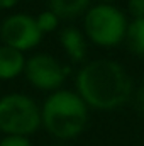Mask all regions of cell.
<instances>
[{"mask_svg":"<svg viewBox=\"0 0 144 146\" xmlns=\"http://www.w3.org/2000/svg\"><path fill=\"white\" fill-rule=\"evenodd\" d=\"M78 95L90 107L112 110L124 106L132 92V82L122 65L112 60H93L76 75Z\"/></svg>","mask_w":144,"mask_h":146,"instance_id":"obj_1","label":"cell"},{"mask_svg":"<svg viewBox=\"0 0 144 146\" xmlns=\"http://www.w3.org/2000/svg\"><path fill=\"white\" fill-rule=\"evenodd\" d=\"M41 122L54 138L71 139L85 129L88 122V106L75 92L56 90L42 106Z\"/></svg>","mask_w":144,"mask_h":146,"instance_id":"obj_2","label":"cell"},{"mask_svg":"<svg viewBox=\"0 0 144 146\" xmlns=\"http://www.w3.org/2000/svg\"><path fill=\"white\" fill-rule=\"evenodd\" d=\"M41 110L24 94H9L0 99V131L7 136H29L41 126Z\"/></svg>","mask_w":144,"mask_h":146,"instance_id":"obj_3","label":"cell"},{"mask_svg":"<svg viewBox=\"0 0 144 146\" xmlns=\"http://www.w3.org/2000/svg\"><path fill=\"white\" fill-rule=\"evenodd\" d=\"M85 33L92 42L98 46H115L119 44L127 31L126 15L114 5H95L85 15Z\"/></svg>","mask_w":144,"mask_h":146,"instance_id":"obj_4","label":"cell"},{"mask_svg":"<svg viewBox=\"0 0 144 146\" xmlns=\"http://www.w3.org/2000/svg\"><path fill=\"white\" fill-rule=\"evenodd\" d=\"M0 39L3 46L14 48L24 53L41 42L42 33L37 27L36 17H31L27 14H14L2 22Z\"/></svg>","mask_w":144,"mask_h":146,"instance_id":"obj_5","label":"cell"},{"mask_svg":"<svg viewBox=\"0 0 144 146\" xmlns=\"http://www.w3.org/2000/svg\"><path fill=\"white\" fill-rule=\"evenodd\" d=\"M24 72L27 80L39 90H58L66 78V70L61 63L54 56L44 53L26 60Z\"/></svg>","mask_w":144,"mask_h":146,"instance_id":"obj_6","label":"cell"},{"mask_svg":"<svg viewBox=\"0 0 144 146\" xmlns=\"http://www.w3.org/2000/svg\"><path fill=\"white\" fill-rule=\"evenodd\" d=\"M26 68V58L20 51L0 46V80H12L19 76Z\"/></svg>","mask_w":144,"mask_h":146,"instance_id":"obj_7","label":"cell"},{"mask_svg":"<svg viewBox=\"0 0 144 146\" xmlns=\"http://www.w3.org/2000/svg\"><path fill=\"white\" fill-rule=\"evenodd\" d=\"M59 42L73 63H81L87 56V42L81 31L76 27H66L59 34Z\"/></svg>","mask_w":144,"mask_h":146,"instance_id":"obj_8","label":"cell"},{"mask_svg":"<svg viewBox=\"0 0 144 146\" xmlns=\"http://www.w3.org/2000/svg\"><path fill=\"white\" fill-rule=\"evenodd\" d=\"M126 41L131 53L144 56V19H132L131 24H127Z\"/></svg>","mask_w":144,"mask_h":146,"instance_id":"obj_9","label":"cell"},{"mask_svg":"<svg viewBox=\"0 0 144 146\" xmlns=\"http://www.w3.org/2000/svg\"><path fill=\"white\" fill-rule=\"evenodd\" d=\"M88 2L90 0H49V5L59 19H71L88 7Z\"/></svg>","mask_w":144,"mask_h":146,"instance_id":"obj_10","label":"cell"},{"mask_svg":"<svg viewBox=\"0 0 144 146\" xmlns=\"http://www.w3.org/2000/svg\"><path fill=\"white\" fill-rule=\"evenodd\" d=\"M36 22H37L39 31H41L42 34H46V33H53V31L58 27L59 17H58L53 10H44V12H41L36 17Z\"/></svg>","mask_w":144,"mask_h":146,"instance_id":"obj_11","label":"cell"},{"mask_svg":"<svg viewBox=\"0 0 144 146\" xmlns=\"http://www.w3.org/2000/svg\"><path fill=\"white\" fill-rule=\"evenodd\" d=\"M127 9L134 19H144V0H129Z\"/></svg>","mask_w":144,"mask_h":146,"instance_id":"obj_12","label":"cell"},{"mask_svg":"<svg viewBox=\"0 0 144 146\" xmlns=\"http://www.w3.org/2000/svg\"><path fill=\"white\" fill-rule=\"evenodd\" d=\"M0 146H31V141L26 136H5Z\"/></svg>","mask_w":144,"mask_h":146,"instance_id":"obj_13","label":"cell"},{"mask_svg":"<svg viewBox=\"0 0 144 146\" xmlns=\"http://www.w3.org/2000/svg\"><path fill=\"white\" fill-rule=\"evenodd\" d=\"M136 106L141 112H144V82L141 83V87L136 92Z\"/></svg>","mask_w":144,"mask_h":146,"instance_id":"obj_14","label":"cell"},{"mask_svg":"<svg viewBox=\"0 0 144 146\" xmlns=\"http://www.w3.org/2000/svg\"><path fill=\"white\" fill-rule=\"evenodd\" d=\"M19 0H0V9H12Z\"/></svg>","mask_w":144,"mask_h":146,"instance_id":"obj_15","label":"cell"},{"mask_svg":"<svg viewBox=\"0 0 144 146\" xmlns=\"http://www.w3.org/2000/svg\"><path fill=\"white\" fill-rule=\"evenodd\" d=\"M102 2H112V0H102Z\"/></svg>","mask_w":144,"mask_h":146,"instance_id":"obj_16","label":"cell"}]
</instances>
